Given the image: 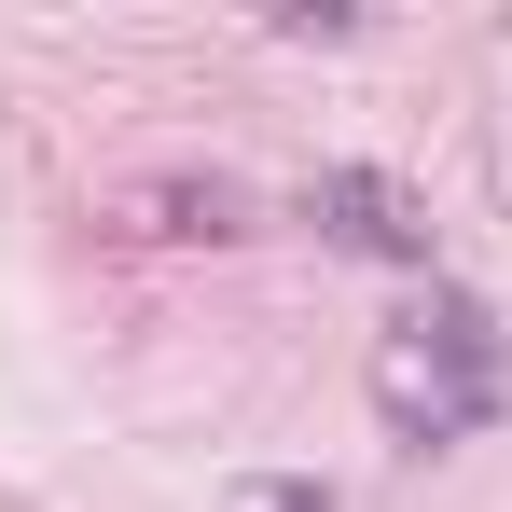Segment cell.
<instances>
[{
    "mask_svg": "<svg viewBox=\"0 0 512 512\" xmlns=\"http://www.w3.org/2000/svg\"><path fill=\"white\" fill-rule=\"evenodd\" d=\"M139 208H167L153 236H250V194H236V180H222V167H208V180H153Z\"/></svg>",
    "mask_w": 512,
    "mask_h": 512,
    "instance_id": "cell-3",
    "label": "cell"
},
{
    "mask_svg": "<svg viewBox=\"0 0 512 512\" xmlns=\"http://www.w3.org/2000/svg\"><path fill=\"white\" fill-rule=\"evenodd\" d=\"M374 416H388V443H416V457L499 429L512 416V333H499V305H485V291H429L416 319H388V333H374Z\"/></svg>",
    "mask_w": 512,
    "mask_h": 512,
    "instance_id": "cell-1",
    "label": "cell"
},
{
    "mask_svg": "<svg viewBox=\"0 0 512 512\" xmlns=\"http://www.w3.org/2000/svg\"><path fill=\"white\" fill-rule=\"evenodd\" d=\"M305 222H319L333 250H360V263L429 277V222H416V194H402L388 167H319V180H305Z\"/></svg>",
    "mask_w": 512,
    "mask_h": 512,
    "instance_id": "cell-2",
    "label": "cell"
},
{
    "mask_svg": "<svg viewBox=\"0 0 512 512\" xmlns=\"http://www.w3.org/2000/svg\"><path fill=\"white\" fill-rule=\"evenodd\" d=\"M250 512H333V485H250Z\"/></svg>",
    "mask_w": 512,
    "mask_h": 512,
    "instance_id": "cell-4",
    "label": "cell"
}]
</instances>
